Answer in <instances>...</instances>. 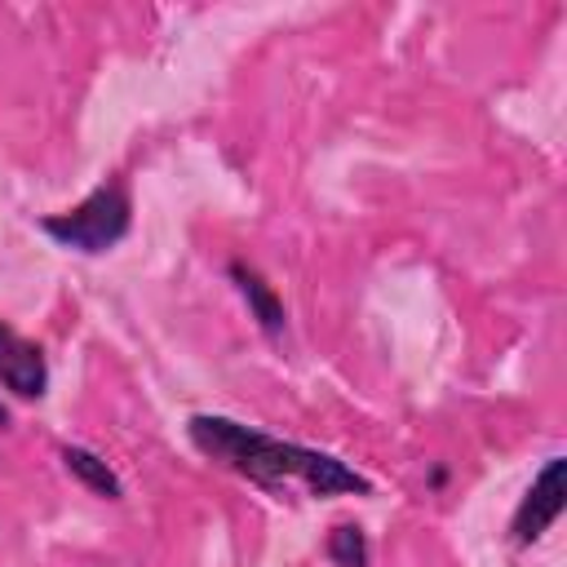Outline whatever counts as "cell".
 Here are the masks:
<instances>
[{"instance_id":"obj_4","label":"cell","mask_w":567,"mask_h":567,"mask_svg":"<svg viewBox=\"0 0 567 567\" xmlns=\"http://www.w3.org/2000/svg\"><path fill=\"white\" fill-rule=\"evenodd\" d=\"M0 385L13 399H44L49 390V359L35 341H27L13 323L0 319Z\"/></svg>"},{"instance_id":"obj_1","label":"cell","mask_w":567,"mask_h":567,"mask_svg":"<svg viewBox=\"0 0 567 567\" xmlns=\"http://www.w3.org/2000/svg\"><path fill=\"white\" fill-rule=\"evenodd\" d=\"M186 439L208 461L235 470L239 478H248L266 492H284V487L301 483L310 496H372V478L359 474L354 465H346L341 456L266 434V430L244 425L221 412H195L186 421Z\"/></svg>"},{"instance_id":"obj_5","label":"cell","mask_w":567,"mask_h":567,"mask_svg":"<svg viewBox=\"0 0 567 567\" xmlns=\"http://www.w3.org/2000/svg\"><path fill=\"white\" fill-rule=\"evenodd\" d=\"M226 275H230V284L239 288V297L248 301V315L257 319V328H261L266 337H284V332H288V310H284L279 292L261 279V270L248 266V261H230Z\"/></svg>"},{"instance_id":"obj_8","label":"cell","mask_w":567,"mask_h":567,"mask_svg":"<svg viewBox=\"0 0 567 567\" xmlns=\"http://www.w3.org/2000/svg\"><path fill=\"white\" fill-rule=\"evenodd\" d=\"M4 425H9V412H4V408H0V430H4Z\"/></svg>"},{"instance_id":"obj_3","label":"cell","mask_w":567,"mask_h":567,"mask_svg":"<svg viewBox=\"0 0 567 567\" xmlns=\"http://www.w3.org/2000/svg\"><path fill=\"white\" fill-rule=\"evenodd\" d=\"M563 505H567V461L563 456H549L540 465V474L532 478V487L523 492L514 518H509V540L518 549H532L563 518Z\"/></svg>"},{"instance_id":"obj_6","label":"cell","mask_w":567,"mask_h":567,"mask_svg":"<svg viewBox=\"0 0 567 567\" xmlns=\"http://www.w3.org/2000/svg\"><path fill=\"white\" fill-rule=\"evenodd\" d=\"M62 465H66V474H71L80 487H89L93 496H102V501H120V496H124L120 474H115V470H111V461H106V456H97L93 447L66 443V447H62Z\"/></svg>"},{"instance_id":"obj_2","label":"cell","mask_w":567,"mask_h":567,"mask_svg":"<svg viewBox=\"0 0 567 567\" xmlns=\"http://www.w3.org/2000/svg\"><path fill=\"white\" fill-rule=\"evenodd\" d=\"M128 226H133V195H128V186H124L120 177L93 186V190H89L75 208H66V213L40 217V230H44L53 244H62V248H71V252H84V257L111 252V248L128 235Z\"/></svg>"},{"instance_id":"obj_7","label":"cell","mask_w":567,"mask_h":567,"mask_svg":"<svg viewBox=\"0 0 567 567\" xmlns=\"http://www.w3.org/2000/svg\"><path fill=\"white\" fill-rule=\"evenodd\" d=\"M328 558L332 567H372V545H368V532L359 523H337L328 532Z\"/></svg>"}]
</instances>
